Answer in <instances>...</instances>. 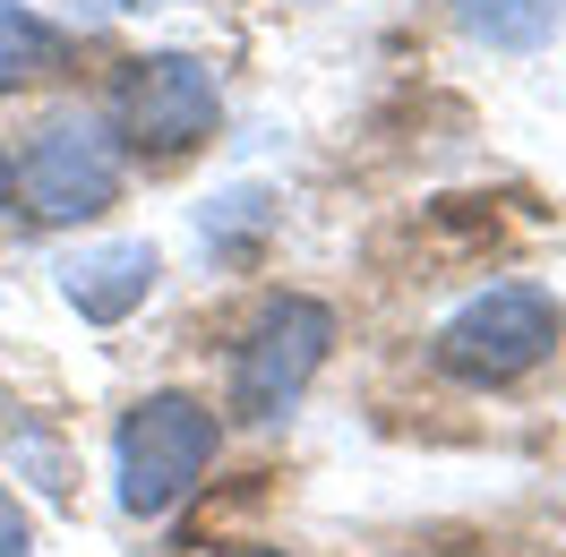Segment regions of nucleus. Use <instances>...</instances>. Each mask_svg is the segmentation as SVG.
<instances>
[{
	"instance_id": "obj_8",
	"label": "nucleus",
	"mask_w": 566,
	"mask_h": 557,
	"mask_svg": "<svg viewBox=\"0 0 566 557\" xmlns=\"http://www.w3.org/2000/svg\"><path fill=\"white\" fill-rule=\"evenodd\" d=\"M61 61H70L61 27H43L27 0H0V95H9V86H35V77H52Z\"/></svg>"
},
{
	"instance_id": "obj_7",
	"label": "nucleus",
	"mask_w": 566,
	"mask_h": 557,
	"mask_svg": "<svg viewBox=\"0 0 566 557\" xmlns=\"http://www.w3.org/2000/svg\"><path fill=\"white\" fill-rule=\"evenodd\" d=\"M463 18V35H481L490 52H541L566 27V0H447Z\"/></svg>"
},
{
	"instance_id": "obj_9",
	"label": "nucleus",
	"mask_w": 566,
	"mask_h": 557,
	"mask_svg": "<svg viewBox=\"0 0 566 557\" xmlns=\"http://www.w3.org/2000/svg\"><path fill=\"white\" fill-rule=\"evenodd\" d=\"M0 557H27V515H18L9 488H0Z\"/></svg>"
},
{
	"instance_id": "obj_5",
	"label": "nucleus",
	"mask_w": 566,
	"mask_h": 557,
	"mask_svg": "<svg viewBox=\"0 0 566 557\" xmlns=\"http://www.w3.org/2000/svg\"><path fill=\"white\" fill-rule=\"evenodd\" d=\"M326 344H335V309L326 301H301V292L266 301L258 326H249V344H241V360H232V412H249V420L292 412L301 386L318 378Z\"/></svg>"
},
{
	"instance_id": "obj_1",
	"label": "nucleus",
	"mask_w": 566,
	"mask_h": 557,
	"mask_svg": "<svg viewBox=\"0 0 566 557\" xmlns=\"http://www.w3.org/2000/svg\"><path fill=\"white\" fill-rule=\"evenodd\" d=\"M566 317L541 283H490L438 326V369L463 386H515L558 351Z\"/></svg>"
},
{
	"instance_id": "obj_11",
	"label": "nucleus",
	"mask_w": 566,
	"mask_h": 557,
	"mask_svg": "<svg viewBox=\"0 0 566 557\" xmlns=\"http://www.w3.org/2000/svg\"><path fill=\"white\" fill-rule=\"evenodd\" d=\"M241 557H283V549H241Z\"/></svg>"
},
{
	"instance_id": "obj_3",
	"label": "nucleus",
	"mask_w": 566,
	"mask_h": 557,
	"mask_svg": "<svg viewBox=\"0 0 566 557\" xmlns=\"http://www.w3.org/2000/svg\"><path fill=\"white\" fill-rule=\"evenodd\" d=\"M214 412L189 395H146L138 412L120 420V506L129 515H172L189 488L207 481L214 463Z\"/></svg>"
},
{
	"instance_id": "obj_2",
	"label": "nucleus",
	"mask_w": 566,
	"mask_h": 557,
	"mask_svg": "<svg viewBox=\"0 0 566 557\" xmlns=\"http://www.w3.org/2000/svg\"><path fill=\"white\" fill-rule=\"evenodd\" d=\"M120 138H112L95 112H61V120H43L35 146L18 155V198L35 223H95V214L120 198Z\"/></svg>"
},
{
	"instance_id": "obj_4",
	"label": "nucleus",
	"mask_w": 566,
	"mask_h": 557,
	"mask_svg": "<svg viewBox=\"0 0 566 557\" xmlns=\"http://www.w3.org/2000/svg\"><path fill=\"white\" fill-rule=\"evenodd\" d=\"M112 120L138 155H189L198 138H214L223 120V95H214V70L189 61V52H146V61H120L112 77Z\"/></svg>"
},
{
	"instance_id": "obj_10",
	"label": "nucleus",
	"mask_w": 566,
	"mask_h": 557,
	"mask_svg": "<svg viewBox=\"0 0 566 557\" xmlns=\"http://www.w3.org/2000/svg\"><path fill=\"white\" fill-rule=\"evenodd\" d=\"M0 207H9V155H0Z\"/></svg>"
},
{
	"instance_id": "obj_6",
	"label": "nucleus",
	"mask_w": 566,
	"mask_h": 557,
	"mask_svg": "<svg viewBox=\"0 0 566 557\" xmlns=\"http://www.w3.org/2000/svg\"><path fill=\"white\" fill-rule=\"evenodd\" d=\"M155 275H164V258L146 241H95L61 266V301H70L77 317H95V326H120L129 309H146Z\"/></svg>"
}]
</instances>
